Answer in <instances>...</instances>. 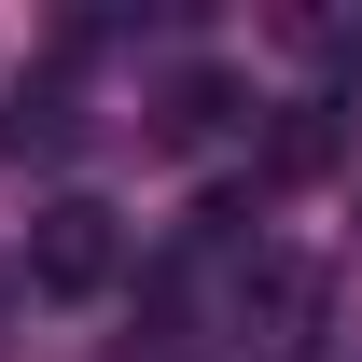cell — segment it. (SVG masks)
Returning <instances> with one entry per match:
<instances>
[{
    "mask_svg": "<svg viewBox=\"0 0 362 362\" xmlns=\"http://www.w3.org/2000/svg\"><path fill=\"white\" fill-rule=\"evenodd\" d=\"M334 153H349V112H334V98H293L265 126V181H320Z\"/></svg>",
    "mask_w": 362,
    "mask_h": 362,
    "instance_id": "obj_3",
    "label": "cell"
},
{
    "mask_svg": "<svg viewBox=\"0 0 362 362\" xmlns=\"http://www.w3.org/2000/svg\"><path fill=\"white\" fill-rule=\"evenodd\" d=\"M223 126H237V84H223V70H181V84L153 98V139H181V153L223 139Z\"/></svg>",
    "mask_w": 362,
    "mask_h": 362,
    "instance_id": "obj_4",
    "label": "cell"
},
{
    "mask_svg": "<svg viewBox=\"0 0 362 362\" xmlns=\"http://www.w3.org/2000/svg\"><path fill=\"white\" fill-rule=\"evenodd\" d=\"M126 279V209L112 195H42L28 209V293L42 307H98Z\"/></svg>",
    "mask_w": 362,
    "mask_h": 362,
    "instance_id": "obj_1",
    "label": "cell"
},
{
    "mask_svg": "<svg viewBox=\"0 0 362 362\" xmlns=\"http://www.w3.org/2000/svg\"><path fill=\"white\" fill-rule=\"evenodd\" d=\"M320 320H334V265H320V251H251V265H237V334H251V349H320Z\"/></svg>",
    "mask_w": 362,
    "mask_h": 362,
    "instance_id": "obj_2",
    "label": "cell"
}]
</instances>
